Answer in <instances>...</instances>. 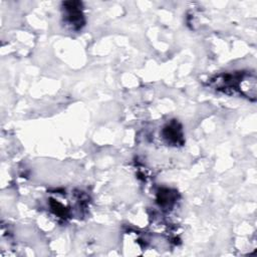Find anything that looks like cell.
<instances>
[{"label": "cell", "instance_id": "cell-1", "mask_svg": "<svg viewBox=\"0 0 257 257\" xmlns=\"http://www.w3.org/2000/svg\"><path fill=\"white\" fill-rule=\"evenodd\" d=\"M79 2H65L63 3L64 20L72 29H80L84 24V18L80 9Z\"/></svg>", "mask_w": 257, "mask_h": 257}, {"label": "cell", "instance_id": "cell-2", "mask_svg": "<svg viewBox=\"0 0 257 257\" xmlns=\"http://www.w3.org/2000/svg\"><path fill=\"white\" fill-rule=\"evenodd\" d=\"M163 135L168 140V142L172 144H179L180 142H182V130L176 121H173L165 126Z\"/></svg>", "mask_w": 257, "mask_h": 257}]
</instances>
